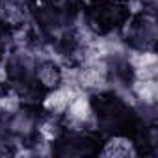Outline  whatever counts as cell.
<instances>
[{
  "instance_id": "cell-1",
  "label": "cell",
  "mask_w": 158,
  "mask_h": 158,
  "mask_svg": "<svg viewBox=\"0 0 158 158\" xmlns=\"http://www.w3.org/2000/svg\"><path fill=\"white\" fill-rule=\"evenodd\" d=\"M91 108L104 132L114 136H128L138 130V117L132 108L114 93H101L91 99Z\"/></svg>"
},
{
  "instance_id": "cell-2",
  "label": "cell",
  "mask_w": 158,
  "mask_h": 158,
  "mask_svg": "<svg viewBox=\"0 0 158 158\" xmlns=\"http://www.w3.org/2000/svg\"><path fill=\"white\" fill-rule=\"evenodd\" d=\"M88 21L97 32H112L128 21V6L125 0H93L88 8Z\"/></svg>"
},
{
  "instance_id": "cell-3",
  "label": "cell",
  "mask_w": 158,
  "mask_h": 158,
  "mask_svg": "<svg viewBox=\"0 0 158 158\" xmlns=\"http://www.w3.org/2000/svg\"><path fill=\"white\" fill-rule=\"evenodd\" d=\"M54 152L60 156H86L99 152V149L97 139L89 134H67L58 141Z\"/></svg>"
},
{
  "instance_id": "cell-4",
  "label": "cell",
  "mask_w": 158,
  "mask_h": 158,
  "mask_svg": "<svg viewBox=\"0 0 158 158\" xmlns=\"http://www.w3.org/2000/svg\"><path fill=\"white\" fill-rule=\"evenodd\" d=\"M154 37H156V32H154V23L152 21L139 19V21L132 23V26H130V37H128L132 45L145 47L147 43H152Z\"/></svg>"
},
{
  "instance_id": "cell-5",
  "label": "cell",
  "mask_w": 158,
  "mask_h": 158,
  "mask_svg": "<svg viewBox=\"0 0 158 158\" xmlns=\"http://www.w3.org/2000/svg\"><path fill=\"white\" fill-rule=\"evenodd\" d=\"M0 56H2V39H0Z\"/></svg>"
}]
</instances>
